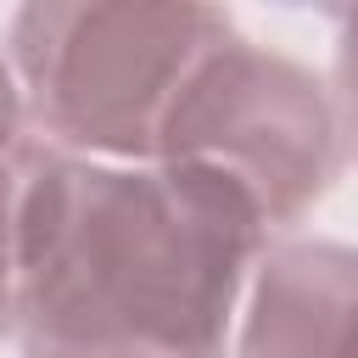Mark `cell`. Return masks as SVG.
<instances>
[{"label": "cell", "mask_w": 358, "mask_h": 358, "mask_svg": "<svg viewBox=\"0 0 358 358\" xmlns=\"http://www.w3.org/2000/svg\"><path fill=\"white\" fill-rule=\"evenodd\" d=\"M268 224L246 190L179 162L28 145L17 235L22 358H224Z\"/></svg>", "instance_id": "cell-1"}, {"label": "cell", "mask_w": 358, "mask_h": 358, "mask_svg": "<svg viewBox=\"0 0 358 358\" xmlns=\"http://www.w3.org/2000/svg\"><path fill=\"white\" fill-rule=\"evenodd\" d=\"M224 39L235 28L213 6L39 0L11 22V73L50 140L90 157L157 162L179 90Z\"/></svg>", "instance_id": "cell-2"}, {"label": "cell", "mask_w": 358, "mask_h": 358, "mask_svg": "<svg viewBox=\"0 0 358 358\" xmlns=\"http://www.w3.org/2000/svg\"><path fill=\"white\" fill-rule=\"evenodd\" d=\"M157 162L207 168L252 196L268 229L296 224L341 168V117L324 84L246 39H224L179 90Z\"/></svg>", "instance_id": "cell-3"}, {"label": "cell", "mask_w": 358, "mask_h": 358, "mask_svg": "<svg viewBox=\"0 0 358 358\" xmlns=\"http://www.w3.org/2000/svg\"><path fill=\"white\" fill-rule=\"evenodd\" d=\"M241 358H358V252L341 241L263 246Z\"/></svg>", "instance_id": "cell-4"}, {"label": "cell", "mask_w": 358, "mask_h": 358, "mask_svg": "<svg viewBox=\"0 0 358 358\" xmlns=\"http://www.w3.org/2000/svg\"><path fill=\"white\" fill-rule=\"evenodd\" d=\"M22 185H28V145L0 157V296H17V235H22Z\"/></svg>", "instance_id": "cell-5"}, {"label": "cell", "mask_w": 358, "mask_h": 358, "mask_svg": "<svg viewBox=\"0 0 358 358\" xmlns=\"http://www.w3.org/2000/svg\"><path fill=\"white\" fill-rule=\"evenodd\" d=\"M336 73H341V106H347V129L358 134V6H352V11H341Z\"/></svg>", "instance_id": "cell-6"}, {"label": "cell", "mask_w": 358, "mask_h": 358, "mask_svg": "<svg viewBox=\"0 0 358 358\" xmlns=\"http://www.w3.org/2000/svg\"><path fill=\"white\" fill-rule=\"evenodd\" d=\"M22 84H17V73H11V62L0 56V157L6 151H17V129H22Z\"/></svg>", "instance_id": "cell-7"}, {"label": "cell", "mask_w": 358, "mask_h": 358, "mask_svg": "<svg viewBox=\"0 0 358 358\" xmlns=\"http://www.w3.org/2000/svg\"><path fill=\"white\" fill-rule=\"evenodd\" d=\"M17 324V296H0V336Z\"/></svg>", "instance_id": "cell-8"}]
</instances>
